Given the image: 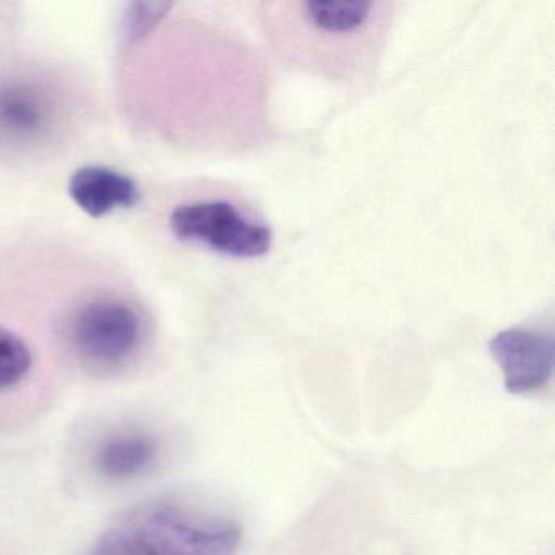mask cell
I'll use <instances>...</instances> for the list:
<instances>
[{"instance_id": "6da1fadb", "label": "cell", "mask_w": 555, "mask_h": 555, "mask_svg": "<svg viewBox=\"0 0 555 555\" xmlns=\"http://www.w3.org/2000/svg\"><path fill=\"white\" fill-rule=\"evenodd\" d=\"M391 2H262V30L279 60L331 82L372 77L392 24Z\"/></svg>"}, {"instance_id": "7a4b0ae2", "label": "cell", "mask_w": 555, "mask_h": 555, "mask_svg": "<svg viewBox=\"0 0 555 555\" xmlns=\"http://www.w3.org/2000/svg\"><path fill=\"white\" fill-rule=\"evenodd\" d=\"M63 330L70 350L83 365L116 370L131 362L149 336L144 305L128 292L96 287L69 304Z\"/></svg>"}, {"instance_id": "3957f363", "label": "cell", "mask_w": 555, "mask_h": 555, "mask_svg": "<svg viewBox=\"0 0 555 555\" xmlns=\"http://www.w3.org/2000/svg\"><path fill=\"white\" fill-rule=\"evenodd\" d=\"M66 119L63 93L30 73L0 76V149L30 154L57 138Z\"/></svg>"}, {"instance_id": "277c9868", "label": "cell", "mask_w": 555, "mask_h": 555, "mask_svg": "<svg viewBox=\"0 0 555 555\" xmlns=\"http://www.w3.org/2000/svg\"><path fill=\"white\" fill-rule=\"evenodd\" d=\"M171 232L178 240L235 259H258L272 248V230L223 197L196 199L171 210Z\"/></svg>"}, {"instance_id": "5b68a950", "label": "cell", "mask_w": 555, "mask_h": 555, "mask_svg": "<svg viewBox=\"0 0 555 555\" xmlns=\"http://www.w3.org/2000/svg\"><path fill=\"white\" fill-rule=\"evenodd\" d=\"M145 555H235L242 529L175 506L149 509L128 528Z\"/></svg>"}, {"instance_id": "8992f818", "label": "cell", "mask_w": 555, "mask_h": 555, "mask_svg": "<svg viewBox=\"0 0 555 555\" xmlns=\"http://www.w3.org/2000/svg\"><path fill=\"white\" fill-rule=\"evenodd\" d=\"M489 350L512 395H532L554 375V337L544 331L509 327L490 339Z\"/></svg>"}, {"instance_id": "52a82bcc", "label": "cell", "mask_w": 555, "mask_h": 555, "mask_svg": "<svg viewBox=\"0 0 555 555\" xmlns=\"http://www.w3.org/2000/svg\"><path fill=\"white\" fill-rule=\"evenodd\" d=\"M67 193L77 207L93 219L118 209H132L141 199V191L131 177L96 165L74 171Z\"/></svg>"}, {"instance_id": "ba28073f", "label": "cell", "mask_w": 555, "mask_h": 555, "mask_svg": "<svg viewBox=\"0 0 555 555\" xmlns=\"http://www.w3.org/2000/svg\"><path fill=\"white\" fill-rule=\"evenodd\" d=\"M157 457V444L147 435L122 434L103 441L96 451V467L113 480H126L144 473Z\"/></svg>"}, {"instance_id": "9c48e42d", "label": "cell", "mask_w": 555, "mask_h": 555, "mask_svg": "<svg viewBox=\"0 0 555 555\" xmlns=\"http://www.w3.org/2000/svg\"><path fill=\"white\" fill-rule=\"evenodd\" d=\"M34 369V352L24 337L0 324V391L21 385Z\"/></svg>"}, {"instance_id": "30bf717a", "label": "cell", "mask_w": 555, "mask_h": 555, "mask_svg": "<svg viewBox=\"0 0 555 555\" xmlns=\"http://www.w3.org/2000/svg\"><path fill=\"white\" fill-rule=\"evenodd\" d=\"M87 555H145L128 528L106 532Z\"/></svg>"}]
</instances>
